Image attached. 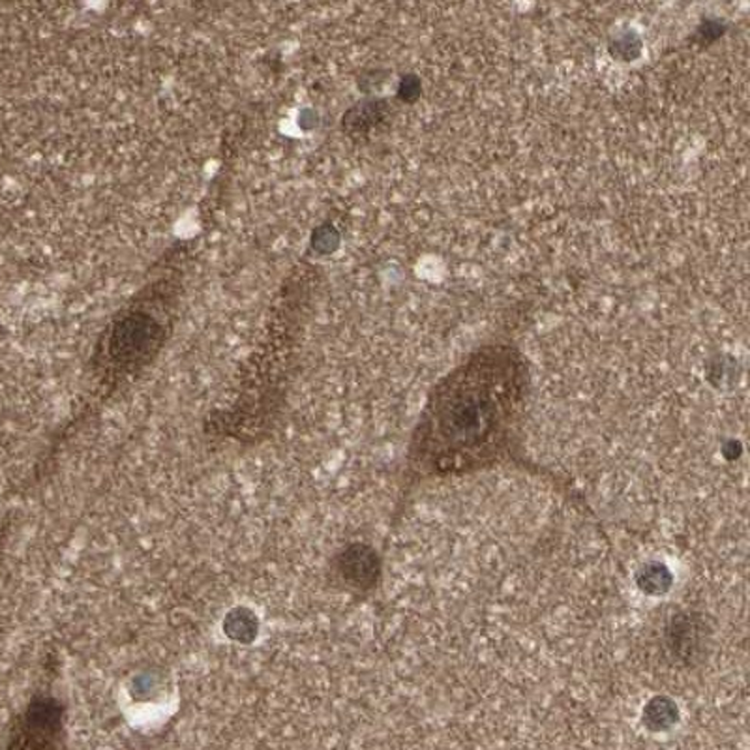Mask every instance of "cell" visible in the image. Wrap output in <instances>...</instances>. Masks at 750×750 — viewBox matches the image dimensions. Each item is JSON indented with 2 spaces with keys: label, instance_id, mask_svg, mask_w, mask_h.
Instances as JSON below:
<instances>
[{
  "label": "cell",
  "instance_id": "5b68a950",
  "mask_svg": "<svg viewBox=\"0 0 750 750\" xmlns=\"http://www.w3.org/2000/svg\"><path fill=\"white\" fill-rule=\"evenodd\" d=\"M390 117L389 100L368 98L354 103L342 117V130L349 138H367Z\"/></svg>",
  "mask_w": 750,
  "mask_h": 750
},
{
  "label": "cell",
  "instance_id": "277c9868",
  "mask_svg": "<svg viewBox=\"0 0 750 750\" xmlns=\"http://www.w3.org/2000/svg\"><path fill=\"white\" fill-rule=\"evenodd\" d=\"M338 574L351 589L372 591L381 577V559L367 544H351L338 558Z\"/></svg>",
  "mask_w": 750,
  "mask_h": 750
},
{
  "label": "cell",
  "instance_id": "6da1fadb",
  "mask_svg": "<svg viewBox=\"0 0 750 750\" xmlns=\"http://www.w3.org/2000/svg\"><path fill=\"white\" fill-rule=\"evenodd\" d=\"M531 394V362L510 340L480 343L444 373L411 432L394 520L417 488L498 468L550 479L564 498L591 512L570 480L529 460L523 428Z\"/></svg>",
  "mask_w": 750,
  "mask_h": 750
},
{
  "label": "cell",
  "instance_id": "52a82bcc",
  "mask_svg": "<svg viewBox=\"0 0 750 750\" xmlns=\"http://www.w3.org/2000/svg\"><path fill=\"white\" fill-rule=\"evenodd\" d=\"M340 231H338L332 223H323L319 228L313 229L312 237H310V247L313 252L319 256H330L334 253L340 247Z\"/></svg>",
  "mask_w": 750,
  "mask_h": 750
},
{
  "label": "cell",
  "instance_id": "3957f363",
  "mask_svg": "<svg viewBox=\"0 0 750 750\" xmlns=\"http://www.w3.org/2000/svg\"><path fill=\"white\" fill-rule=\"evenodd\" d=\"M67 708L53 697L30 700L10 730L7 750H60L67 736Z\"/></svg>",
  "mask_w": 750,
  "mask_h": 750
},
{
  "label": "cell",
  "instance_id": "ba28073f",
  "mask_svg": "<svg viewBox=\"0 0 750 750\" xmlns=\"http://www.w3.org/2000/svg\"><path fill=\"white\" fill-rule=\"evenodd\" d=\"M420 89H422L420 79L414 73H408L400 79V84H398V100L403 103H413L420 97Z\"/></svg>",
  "mask_w": 750,
  "mask_h": 750
},
{
  "label": "cell",
  "instance_id": "8992f818",
  "mask_svg": "<svg viewBox=\"0 0 750 750\" xmlns=\"http://www.w3.org/2000/svg\"><path fill=\"white\" fill-rule=\"evenodd\" d=\"M223 632L228 634L229 640L240 643H252L258 638L259 621L258 616L250 608H233L226 616L223 621Z\"/></svg>",
  "mask_w": 750,
  "mask_h": 750
},
{
  "label": "cell",
  "instance_id": "7a4b0ae2",
  "mask_svg": "<svg viewBox=\"0 0 750 750\" xmlns=\"http://www.w3.org/2000/svg\"><path fill=\"white\" fill-rule=\"evenodd\" d=\"M166 332V324L144 310L120 313L100 343L103 364L111 376H132L160 353Z\"/></svg>",
  "mask_w": 750,
  "mask_h": 750
}]
</instances>
